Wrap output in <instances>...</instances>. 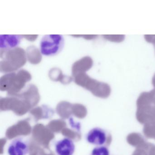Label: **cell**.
Here are the masks:
<instances>
[{
	"label": "cell",
	"mask_w": 155,
	"mask_h": 155,
	"mask_svg": "<svg viewBox=\"0 0 155 155\" xmlns=\"http://www.w3.org/2000/svg\"><path fill=\"white\" fill-rule=\"evenodd\" d=\"M31 79L30 73L24 69L19 70L17 72L7 73L0 79V89L10 93H18Z\"/></svg>",
	"instance_id": "7a4b0ae2"
},
{
	"label": "cell",
	"mask_w": 155,
	"mask_h": 155,
	"mask_svg": "<svg viewBox=\"0 0 155 155\" xmlns=\"http://www.w3.org/2000/svg\"><path fill=\"white\" fill-rule=\"evenodd\" d=\"M40 44L41 54L52 56L61 51L64 45V39L61 35H46L42 38Z\"/></svg>",
	"instance_id": "277c9868"
},
{
	"label": "cell",
	"mask_w": 155,
	"mask_h": 155,
	"mask_svg": "<svg viewBox=\"0 0 155 155\" xmlns=\"http://www.w3.org/2000/svg\"><path fill=\"white\" fill-rule=\"evenodd\" d=\"M64 76L65 75H63L61 70L58 68H53L49 72V77L53 81H59L61 82Z\"/></svg>",
	"instance_id": "8fae6325"
},
{
	"label": "cell",
	"mask_w": 155,
	"mask_h": 155,
	"mask_svg": "<svg viewBox=\"0 0 155 155\" xmlns=\"http://www.w3.org/2000/svg\"><path fill=\"white\" fill-rule=\"evenodd\" d=\"M29 151L28 142L21 137L12 140L8 146V153L9 155H27Z\"/></svg>",
	"instance_id": "5b68a950"
},
{
	"label": "cell",
	"mask_w": 155,
	"mask_h": 155,
	"mask_svg": "<svg viewBox=\"0 0 155 155\" xmlns=\"http://www.w3.org/2000/svg\"><path fill=\"white\" fill-rule=\"evenodd\" d=\"M86 139L90 144L99 146H102L107 141V133L106 130L100 128H94L87 133Z\"/></svg>",
	"instance_id": "8992f818"
},
{
	"label": "cell",
	"mask_w": 155,
	"mask_h": 155,
	"mask_svg": "<svg viewBox=\"0 0 155 155\" xmlns=\"http://www.w3.org/2000/svg\"><path fill=\"white\" fill-rule=\"evenodd\" d=\"M93 61L92 58L86 56L74 62L72 65L71 71L73 78L81 73H86L93 66Z\"/></svg>",
	"instance_id": "ba28073f"
},
{
	"label": "cell",
	"mask_w": 155,
	"mask_h": 155,
	"mask_svg": "<svg viewBox=\"0 0 155 155\" xmlns=\"http://www.w3.org/2000/svg\"><path fill=\"white\" fill-rule=\"evenodd\" d=\"M27 59L31 64H38L42 59L41 52L34 46L29 47L26 51Z\"/></svg>",
	"instance_id": "30bf717a"
},
{
	"label": "cell",
	"mask_w": 155,
	"mask_h": 155,
	"mask_svg": "<svg viewBox=\"0 0 155 155\" xmlns=\"http://www.w3.org/2000/svg\"><path fill=\"white\" fill-rule=\"evenodd\" d=\"M83 38L87 40H91L97 38V35H81Z\"/></svg>",
	"instance_id": "9a60e30c"
},
{
	"label": "cell",
	"mask_w": 155,
	"mask_h": 155,
	"mask_svg": "<svg viewBox=\"0 0 155 155\" xmlns=\"http://www.w3.org/2000/svg\"><path fill=\"white\" fill-rule=\"evenodd\" d=\"M73 78L76 84L90 91L99 97H108L110 93V87L107 84L92 78L86 73L78 74Z\"/></svg>",
	"instance_id": "3957f363"
},
{
	"label": "cell",
	"mask_w": 155,
	"mask_h": 155,
	"mask_svg": "<svg viewBox=\"0 0 155 155\" xmlns=\"http://www.w3.org/2000/svg\"><path fill=\"white\" fill-rule=\"evenodd\" d=\"M152 84L154 86V87L155 88V74L153 77V79H152Z\"/></svg>",
	"instance_id": "2e32d148"
},
{
	"label": "cell",
	"mask_w": 155,
	"mask_h": 155,
	"mask_svg": "<svg viewBox=\"0 0 155 155\" xmlns=\"http://www.w3.org/2000/svg\"><path fill=\"white\" fill-rule=\"evenodd\" d=\"M0 71L4 73L15 72L23 67L27 62L26 52L19 47L3 49H1Z\"/></svg>",
	"instance_id": "6da1fadb"
},
{
	"label": "cell",
	"mask_w": 155,
	"mask_h": 155,
	"mask_svg": "<svg viewBox=\"0 0 155 155\" xmlns=\"http://www.w3.org/2000/svg\"><path fill=\"white\" fill-rule=\"evenodd\" d=\"M103 37L109 41L116 42L123 41L124 39V36L123 35H103Z\"/></svg>",
	"instance_id": "4fadbf2b"
},
{
	"label": "cell",
	"mask_w": 155,
	"mask_h": 155,
	"mask_svg": "<svg viewBox=\"0 0 155 155\" xmlns=\"http://www.w3.org/2000/svg\"><path fill=\"white\" fill-rule=\"evenodd\" d=\"M23 37L27 39L30 41H34L36 39L38 38V35H22Z\"/></svg>",
	"instance_id": "5bb4252c"
},
{
	"label": "cell",
	"mask_w": 155,
	"mask_h": 155,
	"mask_svg": "<svg viewBox=\"0 0 155 155\" xmlns=\"http://www.w3.org/2000/svg\"><path fill=\"white\" fill-rule=\"evenodd\" d=\"M75 148L74 141L69 138H63L55 143V152L57 155H73Z\"/></svg>",
	"instance_id": "52a82bcc"
},
{
	"label": "cell",
	"mask_w": 155,
	"mask_h": 155,
	"mask_svg": "<svg viewBox=\"0 0 155 155\" xmlns=\"http://www.w3.org/2000/svg\"><path fill=\"white\" fill-rule=\"evenodd\" d=\"M22 36L20 35H1V49H9L17 48Z\"/></svg>",
	"instance_id": "9c48e42d"
},
{
	"label": "cell",
	"mask_w": 155,
	"mask_h": 155,
	"mask_svg": "<svg viewBox=\"0 0 155 155\" xmlns=\"http://www.w3.org/2000/svg\"><path fill=\"white\" fill-rule=\"evenodd\" d=\"M91 155H110V151L105 146H98L93 148Z\"/></svg>",
	"instance_id": "7c38bea8"
}]
</instances>
